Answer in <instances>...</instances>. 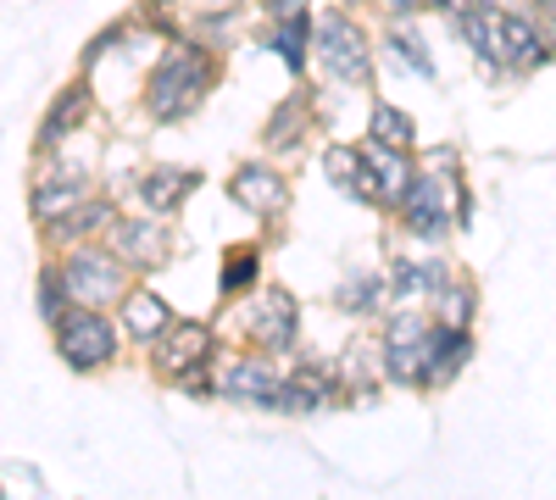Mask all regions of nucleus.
<instances>
[{
	"label": "nucleus",
	"mask_w": 556,
	"mask_h": 500,
	"mask_svg": "<svg viewBox=\"0 0 556 500\" xmlns=\"http://www.w3.org/2000/svg\"><path fill=\"white\" fill-rule=\"evenodd\" d=\"M462 39L479 44L484 62H506V67H540L545 62V39L534 34L529 17L513 12H462Z\"/></svg>",
	"instance_id": "obj_1"
},
{
	"label": "nucleus",
	"mask_w": 556,
	"mask_h": 500,
	"mask_svg": "<svg viewBox=\"0 0 556 500\" xmlns=\"http://www.w3.org/2000/svg\"><path fill=\"white\" fill-rule=\"evenodd\" d=\"M206 84H212V56H201V51L184 44V51H173V56L156 62L151 89H146V106H151L156 123H178V117H190L201 106Z\"/></svg>",
	"instance_id": "obj_2"
},
{
	"label": "nucleus",
	"mask_w": 556,
	"mask_h": 500,
	"mask_svg": "<svg viewBox=\"0 0 556 500\" xmlns=\"http://www.w3.org/2000/svg\"><path fill=\"white\" fill-rule=\"evenodd\" d=\"M56 350H62V361L73 373H96V368H106V361L117 356V329L96 306H84L73 317L62 311L56 317Z\"/></svg>",
	"instance_id": "obj_3"
},
{
	"label": "nucleus",
	"mask_w": 556,
	"mask_h": 500,
	"mask_svg": "<svg viewBox=\"0 0 556 500\" xmlns=\"http://www.w3.org/2000/svg\"><path fill=\"white\" fill-rule=\"evenodd\" d=\"M401 206H406V229H412L417 240H440L451 222L468 217V206H462V195H456L451 178H429V172L412 178L406 195H401Z\"/></svg>",
	"instance_id": "obj_4"
},
{
	"label": "nucleus",
	"mask_w": 556,
	"mask_h": 500,
	"mask_svg": "<svg viewBox=\"0 0 556 500\" xmlns=\"http://www.w3.org/2000/svg\"><path fill=\"white\" fill-rule=\"evenodd\" d=\"M62 284H67V300H78V306H112L117 295H123V261L112 256V251H96V245H84V251H73L62 267Z\"/></svg>",
	"instance_id": "obj_5"
},
{
	"label": "nucleus",
	"mask_w": 556,
	"mask_h": 500,
	"mask_svg": "<svg viewBox=\"0 0 556 500\" xmlns=\"http://www.w3.org/2000/svg\"><path fill=\"white\" fill-rule=\"evenodd\" d=\"M429 345H434V323H429V317L401 311L395 323L384 329V373H390L395 384H424Z\"/></svg>",
	"instance_id": "obj_6"
},
{
	"label": "nucleus",
	"mask_w": 556,
	"mask_h": 500,
	"mask_svg": "<svg viewBox=\"0 0 556 500\" xmlns=\"http://www.w3.org/2000/svg\"><path fill=\"white\" fill-rule=\"evenodd\" d=\"M317 44H323V62H329L334 78L362 84L367 73H374V56H367V34H362L351 17H329V23H323V34H317Z\"/></svg>",
	"instance_id": "obj_7"
},
{
	"label": "nucleus",
	"mask_w": 556,
	"mask_h": 500,
	"mask_svg": "<svg viewBox=\"0 0 556 500\" xmlns=\"http://www.w3.org/2000/svg\"><path fill=\"white\" fill-rule=\"evenodd\" d=\"M406 184H412V167H406V151H390V145H367L362 151V190H367V201H384V206H401V195H406Z\"/></svg>",
	"instance_id": "obj_8"
},
{
	"label": "nucleus",
	"mask_w": 556,
	"mask_h": 500,
	"mask_svg": "<svg viewBox=\"0 0 556 500\" xmlns=\"http://www.w3.org/2000/svg\"><path fill=\"white\" fill-rule=\"evenodd\" d=\"M235 201H240L245 211H256V217H273V211H285L290 184H285V178H278L273 167L251 162V167H240V172H235Z\"/></svg>",
	"instance_id": "obj_9"
},
{
	"label": "nucleus",
	"mask_w": 556,
	"mask_h": 500,
	"mask_svg": "<svg viewBox=\"0 0 556 500\" xmlns=\"http://www.w3.org/2000/svg\"><path fill=\"white\" fill-rule=\"evenodd\" d=\"M217 389L235 395V400H251V406H273L278 373L267 368V361H228V368L217 373Z\"/></svg>",
	"instance_id": "obj_10"
},
{
	"label": "nucleus",
	"mask_w": 556,
	"mask_h": 500,
	"mask_svg": "<svg viewBox=\"0 0 556 500\" xmlns=\"http://www.w3.org/2000/svg\"><path fill=\"white\" fill-rule=\"evenodd\" d=\"M278 412H323L334 406V384L323 373H295V379H278V395H273Z\"/></svg>",
	"instance_id": "obj_11"
},
{
	"label": "nucleus",
	"mask_w": 556,
	"mask_h": 500,
	"mask_svg": "<svg viewBox=\"0 0 556 500\" xmlns=\"http://www.w3.org/2000/svg\"><path fill=\"white\" fill-rule=\"evenodd\" d=\"M251 334H256L262 345H273V350H285V345L295 339V300H290L285 290H267V295H262V311H256V323H251Z\"/></svg>",
	"instance_id": "obj_12"
},
{
	"label": "nucleus",
	"mask_w": 556,
	"mask_h": 500,
	"mask_svg": "<svg viewBox=\"0 0 556 500\" xmlns=\"http://www.w3.org/2000/svg\"><path fill=\"white\" fill-rule=\"evenodd\" d=\"M206 356V329L201 323H167L162 334H156V361H162V368L167 373H184V368H190V361H201Z\"/></svg>",
	"instance_id": "obj_13"
},
{
	"label": "nucleus",
	"mask_w": 556,
	"mask_h": 500,
	"mask_svg": "<svg viewBox=\"0 0 556 500\" xmlns=\"http://www.w3.org/2000/svg\"><path fill=\"white\" fill-rule=\"evenodd\" d=\"M473 356V345H468V334L462 329H434V345H429V368H424V384H445L462 361Z\"/></svg>",
	"instance_id": "obj_14"
},
{
	"label": "nucleus",
	"mask_w": 556,
	"mask_h": 500,
	"mask_svg": "<svg viewBox=\"0 0 556 500\" xmlns=\"http://www.w3.org/2000/svg\"><path fill=\"white\" fill-rule=\"evenodd\" d=\"M84 112H89V84L62 89V101L51 106V117H45V128H39V145H45V151H56V145H62V128H78Z\"/></svg>",
	"instance_id": "obj_15"
},
{
	"label": "nucleus",
	"mask_w": 556,
	"mask_h": 500,
	"mask_svg": "<svg viewBox=\"0 0 556 500\" xmlns=\"http://www.w3.org/2000/svg\"><path fill=\"white\" fill-rule=\"evenodd\" d=\"M195 190V172H178V167H156L146 184H139V201H146L151 211H173L184 195Z\"/></svg>",
	"instance_id": "obj_16"
},
{
	"label": "nucleus",
	"mask_w": 556,
	"mask_h": 500,
	"mask_svg": "<svg viewBox=\"0 0 556 500\" xmlns=\"http://www.w3.org/2000/svg\"><path fill=\"white\" fill-rule=\"evenodd\" d=\"M123 317H128V334H134V339H156V334L167 329V306H162L151 290H134V295L123 300Z\"/></svg>",
	"instance_id": "obj_17"
},
{
	"label": "nucleus",
	"mask_w": 556,
	"mask_h": 500,
	"mask_svg": "<svg viewBox=\"0 0 556 500\" xmlns=\"http://www.w3.org/2000/svg\"><path fill=\"white\" fill-rule=\"evenodd\" d=\"M117 229V256L123 261H156L162 256V229H151V222H112Z\"/></svg>",
	"instance_id": "obj_18"
},
{
	"label": "nucleus",
	"mask_w": 556,
	"mask_h": 500,
	"mask_svg": "<svg viewBox=\"0 0 556 500\" xmlns=\"http://www.w3.org/2000/svg\"><path fill=\"white\" fill-rule=\"evenodd\" d=\"M78 201H84V190L73 184V178H45V184L34 190V217H39V222H56V217H67Z\"/></svg>",
	"instance_id": "obj_19"
},
{
	"label": "nucleus",
	"mask_w": 556,
	"mask_h": 500,
	"mask_svg": "<svg viewBox=\"0 0 556 500\" xmlns=\"http://www.w3.org/2000/svg\"><path fill=\"white\" fill-rule=\"evenodd\" d=\"M367 133H374L379 145H390V151H412V140H417L412 117H406V112H395V106H379V112H374V123H367Z\"/></svg>",
	"instance_id": "obj_20"
},
{
	"label": "nucleus",
	"mask_w": 556,
	"mask_h": 500,
	"mask_svg": "<svg viewBox=\"0 0 556 500\" xmlns=\"http://www.w3.org/2000/svg\"><path fill=\"white\" fill-rule=\"evenodd\" d=\"M440 284H445V267H417V261H401L390 279L395 295H440Z\"/></svg>",
	"instance_id": "obj_21"
},
{
	"label": "nucleus",
	"mask_w": 556,
	"mask_h": 500,
	"mask_svg": "<svg viewBox=\"0 0 556 500\" xmlns=\"http://www.w3.org/2000/svg\"><path fill=\"white\" fill-rule=\"evenodd\" d=\"M106 222H112V206H101V201L84 206V211L73 206L67 217H56V234H62V240H84V234H101Z\"/></svg>",
	"instance_id": "obj_22"
},
{
	"label": "nucleus",
	"mask_w": 556,
	"mask_h": 500,
	"mask_svg": "<svg viewBox=\"0 0 556 500\" xmlns=\"http://www.w3.org/2000/svg\"><path fill=\"white\" fill-rule=\"evenodd\" d=\"M384 290H390V284L379 279V272H367V279L340 284V295H334V300H340L345 311H356V317H362V311H374V306H379V295H384Z\"/></svg>",
	"instance_id": "obj_23"
},
{
	"label": "nucleus",
	"mask_w": 556,
	"mask_h": 500,
	"mask_svg": "<svg viewBox=\"0 0 556 500\" xmlns=\"http://www.w3.org/2000/svg\"><path fill=\"white\" fill-rule=\"evenodd\" d=\"M39 311H45V323H56V317L67 311V284H62L56 267L39 272Z\"/></svg>",
	"instance_id": "obj_24"
},
{
	"label": "nucleus",
	"mask_w": 556,
	"mask_h": 500,
	"mask_svg": "<svg viewBox=\"0 0 556 500\" xmlns=\"http://www.w3.org/2000/svg\"><path fill=\"white\" fill-rule=\"evenodd\" d=\"M273 51L285 56L290 67H301V56H306V17H301V12H290V23L278 28V39H273Z\"/></svg>",
	"instance_id": "obj_25"
},
{
	"label": "nucleus",
	"mask_w": 556,
	"mask_h": 500,
	"mask_svg": "<svg viewBox=\"0 0 556 500\" xmlns=\"http://www.w3.org/2000/svg\"><path fill=\"white\" fill-rule=\"evenodd\" d=\"M329 178H340V184H345L351 195H362V201H367V190H362V156H356V151L334 145V151H329Z\"/></svg>",
	"instance_id": "obj_26"
},
{
	"label": "nucleus",
	"mask_w": 556,
	"mask_h": 500,
	"mask_svg": "<svg viewBox=\"0 0 556 500\" xmlns=\"http://www.w3.org/2000/svg\"><path fill=\"white\" fill-rule=\"evenodd\" d=\"M256 284V251H235L223 261V295H235V290H251Z\"/></svg>",
	"instance_id": "obj_27"
},
{
	"label": "nucleus",
	"mask_w": 556,
	"mask_h": 500,
	"mask_svg": "<svg viewBox=\"0 0 556 500\" xmlns=\"http://www.w3.org/2000/svg\"><path fill=\"white\" fill-rule=\"evenodd\" d=\"M440 295H445V306H440V317H445V329H462L468 323V311H473V290H462V284H440Z\"/></svg>",
	"instance_id": "obj_28"
},
{
	"label": "nucleus",
	"mask_w": 556,
	"mask_h": 500,
	"mask_svg": "<svg viewBox=\"0 0 556 500\" xmlns=\"http://www.w3.org/2000/svg\"><path fill=\"white\" fill-rule=\"evenodd\" d=\"M390 44H395V51H401V62H406L412 73H424V78L434 73V62L424 56V39H417V34H406V28H395V34H390Z\"/></svg>",
	"instance_id": "obj_29"
},
{
	"label": "nucleus",
	"mask_w": 556,
	"mask_h": 500,
	"mask_svg": "<svg viewBox=\"0 0 556 500\" xmlns=\"http://www.w3.org/2000/svg\"><path fill=\"white\" fill-rule=\"evenodd\" d=\"M273 12H278V17H290V12H301V0H273Z\"/></svg>",
	"instance_id": "obj_30"
}]
</instances>
